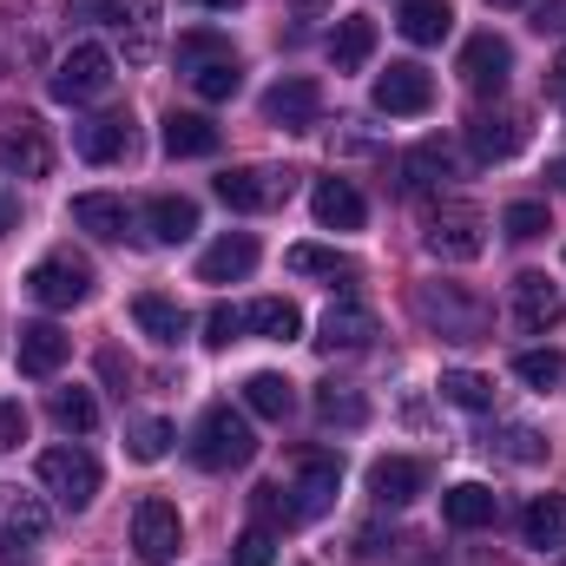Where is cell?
I'll return each mask as SVG.
<instances>
[{
    "label": "cell",
    "instance_id": "16",
    "mask_svg": "<svg viewBox=\"0 0 566 566\" xmlns=\"http://www.w3.org/2000/svg\"><path fill=\"white\" fill-rule=\"evenodd\" d=\"M73 151H80L86 165L126 158V151H133V119H126V113H93V119H80V126H73Z\"/></svg>",
    "mask_w": 566,
    "mask_h": 566
},
{
    "label": "cell",
    "instance_id": "8",
    "mask_svg": "<svg viewBox=\"0 0 566 566\" xmlns=\"http://www.w3.org/2000/svg\"><path fill=\"white\" fill-rule=\"evenodd\" d=\"M290 191H296V171H277V165H238L218 178V198L231 211H277Z\"/></svg>",
    "mask_w": 566,
    "mask_h": 566
},
{
    "label": "cell",
    "instance_id": "9",
    "mask_svg": "<svg viewBox=\"0 0 566 566\" xmlns=\"http://www.w3.org/2000/svg\"><path fill=\"white\" fill-rule=\"evenodd\" d=\"M133 547H139L145 566H171L185 554V521H178L171 501H139V514H133Z\"/></svg>",
    "mask_w": 566,
    "mask_h": 566
},
{
    "label": "cell",
    "instance_id": "7",
    "mask_svg": "<svg viewBox=\"0 0 566 566\" xmlns=\"http://www.w3.org/2000/svg\"><path fill=\"white\" fill-rule=\"evenodd\" d=\"M53 99L60 106H86V99H99V93H113V53L99 46V40H86V46H73L60 66H53Z\"/></svg>",
    "mask_w": 566,
    "mask_h": 566
},
{
    "label": "cell",
    "instance_id": "48",
    "mask_svg": "<svg viewBox=\"0 0 566 566\" xmlns=\"http://www.w3.org/2000/svg\"><path fill=\"white\" fill-rule=\"evenodd\" d=\"M507 454H514V461H541L547 448H541V434H527V428H507Z\"/></svg>",
    "mask_w": 566,
    "mask_h": 566
},
{
    "label": "cell",
    "instance_id": "1",
    "mask_svg": "<svg viewBox=\"0 0 566 566\" xmlns=\"http://www.w3.org/2000/svg\"><path fill=\"white\" fill-rule=\"evenodd\" d=\"M251 454H258L251 416H238L231 402H218V409H205V416H198V434H191V461H198L205 474H231V468H251Z\"/></svg>",
    "mask_w": 566,
    "mask_h": 566
},
{
    "label": "cell",
    "instance_id": "15",
    "mask_svg": "<svg viewBox=\"0 0 566 566\" xmlns=\"http://www.w3.org/2000/svg\"><path fill=\"white\" fill-rule=\"evenodd\" d=\"M316 113H323V86H316V80H277V86L264 93V119L283 126V133H310Z\"/></svg>",
    "mask_w": 566,
    "mask_h": 566
},
{
    "label": "cell",
    "instance_id": "38",
    "mask_svg": "<svg viewBox=\"0 0 566 566\" xmlns=\"http://www.w3.org/2000/svg\"><path fill=\"white\" fill-rule=\"evenodd\" d=\"M191 86H198V99H238V86H244V66H238V53H224V60L198 66V73H191Z\"/></svg>",
    "mask_w": 566,
    "mask_h": 566
},
{
    "label": "cell",
    "instance_id": "23",
    "mask_svg": "<svg viewBox=\"0 0 566 566\" xmlns=\"http://www.w3.org/2000/svg\"><path fill=\"white\" fill-rule=\"evenodd\" d=\"M133 323H139L151 343H165V349L185 343V329H191V316H185L178 296H165V290H139V296H133Z\"/></svg>",
    "mask_w": 566,
    "mask_h": 566
},
{
    "label": "cell",
    "instance_id": "19",
    "mask_svg": "<svg viewBox=\"0 0 566 566\" xmlns=\"http://www.w3.org/2000/svg\"><path fill=\"white\" fill-rule=\"evenodd\" d=\"M494 514H501V494H494L488 481H454V488L441 494V521H448L454 534H474V527H494Z\"/></svg>",
    "mask_w": 566,
    "mask_h": 566
},
{
    "label": "cell",
    "instance_id": "53",
    "mask_svg": "<svg viewBox=\"0 0 566 566\" xmlns=\"http://www.w3.org/2000/svg\"><path fill=\"white\" fill-rule=\"evenodd\" d=\"M547 178H554V185L566 191V158H554V165H547Z\"/></svg>",
    "mask_w": 566,
    "mask_h": 566
},
{
    "label": "cell",
    "instance_id": "14",
    "mask_svg": "<svg viewBox=\"0 0 566 566\" xmlns=\"http://www.w3.org/2000/svg\"><path fill=\"white\" fill-rule=\"evenodd\" d=\"M13 356H20V376H60V363L73 356V336L60 329V323H20V343H13Z\"/></svg>",
    "mask_w": 566,
    "mask_h": 566
},
{
    "label": "cell",
    "instance_id": "33",
    "mask_svg": "<svg viewBox=\"0 0 566 566\" xmlns=\"http://www.w3.org/2000/svg\"><path fill=\"white\" fill-rule=\"evenodd\" d=\"M316 422L323 428H363L369 422L363 389H349V382H323V389H316Z\"/></svg>",
    "mask_w": 566,
    "mask_h": 566
},
{
    "label": "cell",
    "instance_id": "4",
    "mask_svg": "<svg viewBox=\"0 0 566 566\" xmlns=\"http://www.w3.org/2000/svg\"><path fill=\"white\" fill-rule=\"evenodd\" d=\"M40 488H46L60 507L80 514V507H93V494H99V461H93L86 448H73V441H66V448H46V454H40Z\"/></svg>",
    "mask_w": 566,
    "mask_h": 566
},
{
    "label": "cell",
    "instance_id": "40",
    "mask_svg": "<svg viewBox=\"0 0 566 566\" xmlns=\"http://www.w3.org/2000/svg\"><path fill=\"white\" fill-rule=\"evenodd\" d=\"M0 527L20 534V541H40V534H46V507H40L33 494H7V501H0Z\"/></svg>",
    "mask_w": 566,
    "mask_h": 566
},
{
    "label": "cell",
    "instance_id": "12",
    "mask_svg": "<svg viewBox=\"0 0 566 566\" xmlns=\"http://www.w3.org/2000/svg\"><path fill=\"white\" fill-rule=\"evenodd\" d=\"M336 488H343V461L336 454H303V474L290 488V514L296 521H316L336 507Z\"/></svg>",
    "mask_w": 566,
    "mask_h": 566
},
{
    "label": "cell",
    "instance_id": "26",
    "mask_svg": "<svg viewBox=\"0 0 566 566\" xmlns=\"http://www.w3.org/2000/svg\"><path fill=\"white\" fill-rule=\"evenodd\" d=\"M369 53H376V20H369V13H343L336 33H329V60H336V73L369 66Z\"/></svg>",
    "mask_w": 566,
    "mask_h": 566
},
{
    "label": "cell",
    "instance_id": "11",
    "mask_svg": "<svg viewBox=\"0 0 566 566\" xmlns=\"http://www.w3.org/2000/svg\"><path fill=\"white\" fill-rule=\"evenodd\" d=\"M507 296H514V323H521L527 336H547V329H560L566 296H560V283L547 277V271H521Z\"/></svg>",
    "mask_w": 566,
    "mask_h": 566
},
{
    "label": "cell",
    "instance_id": "46",
    "mask_svg": "<svg viewBox=\"0 0 566 566\" xmlns=\"http://www.w3.org/2000/svg\"><path fill=\"white\" fill-rule=\"evenodd\" d=\"M251 507H258V521H264V527H290V521H296V514H290V488H283V481H264V488H258V494H251Z\"/></svg>",
    "mask_w": 566,
    "mask_h": 566
},
{
    "label": "cell",
    "instance_id": "3",
    "mask_svg": "<svg viewBox=\"0 0 566 566\" xmlns=\"http://www.w3.org/2000/svg\"><path fill=\"white\" fill-rule=\"evenodd\" d=\"M27 290H33V303H46V310H80V303L93 296V264H86L80 251H46V258L27 271Z\"/></svg>",
    "mask_w": 566,
    "mask_h": 566
},
{
    "label": "cell",
    "instance_id": "22",
    "mask_svg": "<svg viewBox=\"0 0 566 566\" xmlns=\"http://www.w3.org/2000/svg\"><path fill=\"white\" fill-rule=\"evenodd\" d=\"M369 336H376V310H363V303H329L323 310V329H316V349H369Z\"/></svg>",
    "mask_w": 566,
    "mask_h": 566
},
{
    "label": "cell",
    "instance_id": "2",
    "mask_svg": "<svg viewBox=\"0 0 566 566\" xmlns=\"http://www.w3.org/2000/svg\"><path fill=\"white\" fill-rule=\"evenodd\" d=\"M416 316L428 329H441L448 343H481V329H488V303L468 296L461 283H422L416 290Z\"/></svg>",
    "mask_w": 566,
    "mask_h": 566
},
{
    "label": "cell",
    "instance_id": "49",
    "mask_svg": "<svg viewBox=\"0 0 566 566\" xmlns=\"http://www.w3.org/2000/svg\"><path fill=\"white\" fill-rule=\"evenodd\" d=\"M0 554H7V560H13V554H27V541H20V534H7V527H0Z\"/></svg>",
    "mask_w": 566,
    "mask_h": 566
},
{
    "label": "cell",
    "instance_id": "25",
    "mask_svg": "<svg viewBox=\"0 0 566 566\" xmlns=\"http://www.w3.org/2000/svg\"><path fill=\"white\" fill-rule=\"evenodd\" d=\"M521 541H527L534 554H560L566 547V501L560 494L527 501V514H521Z\"/></svg>",
    "mask_w": 566,
    "mask_h": 566
},
{
    "label": "cell",
    "instance_id": "41",
    "mask_svg": "<svg viewBox=\"0 0 566 566\" xmlns=\"http://www.w3.org/2000/svg\"><path fill=\"white\" fill-rule=\"evenodd\" d=\"M501 231H507L514 244H534V238L547 231V205H534V198H514V205L501 211Z\"/></svg>",
    "mask_w": 566,
    "mask_h": 566
},
{
    "label": "cell",
    "instance_id": "10",
    "mask_svg": "<svg viewBox=\"0 0 566 566\" xmlns=\"http://www.w3.org/2000/svg\"><path fill=\"white\" fill-rule=\"evenodd\" d=\"M434 106V80H428V66L416 60H396L389 73H376V113H389V119H416Z\"/></svg>",
    "mask_w": 566,
    "mask_h": 566
},
{
    "label": "cell",
    "instance_id": "31",
    "mask_svg": "<svg viewBox=\"0 0 566 566\" xmlns=\"http://www.w3.org/2000/svg\"><path fill=\"white\" fill-rule=\"evenodd\" d=\"M244 409H251V416H264V422H283V416L296 409V382L277 376V369H258V376L244 382Z\"/></svg>",
    "mask_w": 566,
    "mask_h": 566
},
{
    "label": "cell",
    "instance_id": "21",
    "mask_svg": "<svg viewBox=\"0 0 566 566\" xmlns=\"http://www.w3.org/2000/svg\"><path fill=\"white\" fill-rule=\"evenodd\" d=\"M251 271H258V238L251 231H231L198 258V283H244Z\"/></svg>",
    "mask_w": 566,
    "mask_h": 566
},
{
    "label": "cell",
    "instance_id": "17",
    "mask_svg": "<svg viewBox=\"0 0 566 566\" xmlns=\"http://www.w3.org/2000/svg\"><path fill=\"white\" fill-rule=\"evenodd\" d=\"M369 494L382 507H409L416 494H428V461H416V454H382L369 468Z\"/></svg>",
    "mask_w": 566,
    "mask_h": 566
},
{
    "label": "cell",
    "instance_id": "42",
    "mask_svg": "<svg viewBox=\"0 0 566 566\" xmlns=\"http://www.w3.org/2000/svg\"><path fill=\"white\" fill-rule=\"evenodd\" d=\"M231 560H238V566H271V560H277V527H264V521H258V527H244V534L231 541Z\"/></svg>",
    "mask_w": 566,
    "mask_h": 566
},
{
    "label": "cell",
    "instance_id": "45",
    "mask_svg": "<svg viewBox=\"0 0 566 566\" xmlns=\"http://www.w3.org/2000/svg\"><path fill=\"white\" fill-rule=\"evenodd\" d=\"M238 336H244V310H231V303H218V310L205 316V343H211V349H231Z\"/></svg>",
    "mask_w": 566,
    "mask_h": 566
},
{
    "label": "cell",
    "instance_id": "6",
    "mask_svg": "<svg viewBox=\"0 0 566 566\" xmlns=\"http://www.w3.org/2000/svg\"><path fill=\"white\" fill-rule=\"evenodd\" d=\"M422 244H428V258L468 264V258H481V251H488V218H481L474 205H441V211H428Z\"/></svg>",
    "mask_w": 566,
    "mask_h": 566
},
{
    "label": "cell",
    "instance_id": "55",
    "mask_svg": "<svg viewBox=\"0 0 566 566\" xmlns=\"http://www.w3.org/2000/svg\"><path fill=\"white\" fill-rule=\"evenodd\" d=\"M296 7H323V0H296Z\"/></svg>",
    "mask_w": 566,
    "mask_h": 566
},
{
    "label": "cell",
    "instance_id": "34",
    "mask_svg": "<svg viewBox=\"0 0 566 566\" xmlns=\"http://www.w3.org/2000/svg\"><path fill=\"white\" fill-rule=\"evenodd\" d=\"M231 53V40L224 33H211V27H191V33H178V46H171V60H178V73L191 80L198 66H211V60H224Z\"/></svg>",
    "mask_w": 566,
    "mask_h": 566
},
{
    "label": "cell",
    "instance_id": "32",
    "mask_svg": "<svg viewBox=\"0 0 566 566\" xmlns=\"http://www.w3.org/2000/svg\"><path fill=\"white\" fill-rule=\"evenodd\" d=\"M402 191H428V185H441V178H454V151L441 139H428V145H416V151H402Z\"/></svg>",
    "mask_w": 566,
    "mask_h": 566
},
{
    "label": "cell",
    "instance_id": "28",
    "mask_svg": "<svg viewBox=\"0 0 566 566\" xmlns=\"http://www.w3.org/2000/svg\"><path fill=\"white\" fill-rule=\"evenodd\" d=\"M165 151L171 158H211L218 151V126L205 119V113H165Z\"/></svg>",
    "mask_w": 566,
    "mask_h": 566
},
{
    "label": "cell",
    "instance_id": "37",
    "mask_svg": "<svg viewBox=\"0 0 566 566\" xmlns=\"http://www.w3.org/2000/svg\"><path fill=\"white\" fill-rule=\"evenodd\" d=\"M514 376H521L527 389H560L566 382V356L560 349H521V356H514Z\"/></svg>",
    "mask_w": 566,
    "mask_h": 566
},
{
    "label": "cell",
    "instance_id": "27",
    "mask_svg": "<svg viewBox=\"0 0 566 566\" xmlns=\"http://www.w3.org/2000/svg\"><path fill=\"white\" fill-rule=\"evenodd\" d=\"M402 40L409 46H441L448 33H454V7L448 0H402Z\"/></svg>",
    "mask_w": 566,
    "mask_h": 566
},
{
    "label": "cell",
    "instance_id": "36",
    "mask_svg": "<svg viewBox=\"0 0 566 566\" xmlns=\"http://www.w3.org/2000/svg\"><path fill=\"white\" fill-rule=\"evenodd\" d=\"M53 422L66 428V434H93L99 428V402H93V389H53Z\"/></svg>",
    "mask_w": 566,
    "mask_h": 566
},
{
    "label": "cell",
    "instance_id": "54",
    "mask_svg": "<svg viewBox=\"0 0 566 566\" xmlns=\"http://www.w3.org/2000/svg\"><path fill=\"white\" fill-rule=\"evenodd\" d=\"M488 7H527V0H488Z\"/></svg>",
    "mask_w": 566,
    "mask_h": 566
},
{
    "label": "cell",
    "instance_id": "52",
    "mask_svg": "<svg viewBox=\"0 0 566 566\" xmlns=\"http://www.w3.org/2000/svg\"><path fill=\"white\" fill-rule=\"evenodd\" d=\"M191 7H218V13H238L244 0H191Z\"/></svg>",
    "mask_w": 566,
    "mask_h": 566
},
{
    "label": "cell",
    "instance_id": "39",
    "mask_svg": "<svg viewBox=\"0 0 566 566\" xmlns=\"http://www.w3.org/2000/svg\"><path fill=\"white\" fill-rule=\"evenodd\" d=\"M441 402H454V409H488V402H494V382L474 376V369H448V376H441Z\"/></svg>",
    "mask_w": 566,
    "mask_h": 566
},
{
    "label": "cell",
    "instance_id": "47",
    "mask_svg": "<svg viewBox=\"0 0 566 566\" xmlns=\"http://www.w3.org/2000/svg\"><path fill=\"white\" fill-rule=\"evenodd\" d=\"M27 441V409L20 402H0V454H13Z\"/></svg>",
    "mask_w": 566,
    "mask_h": 566
},
{
    "label": "cell",
    "instance_id": "13",
    "mask_svg": "<svg viewBox=\"0 0 566 566\" xmlns=\"http://www.w3.org/2000/svg\"><path fill=\"white\" fill-rule=\"evenodd\" d=\"M507 73H514V46H507L501 33H474V40L461 46V80H468V93H501Z\"/></svg>",
    "mask_w": 566,
    "mask_h": 566
},
{
    "label": "cell",
    "instance_id": "29",
    "mask_svg": "<svg viewBox=\"0 0 566 566\" xmlns=\"http://www.w3.org/2000/svg\"><path fill=\"white\" fill-rule=\"evenodd\" d=\"M198 231V205L191 198H151L145 205V238L151 244H185Z\"/></svg>",
    "mask_w": 566,
    "mask_h": 566
},
{
    "label": "cell",
    "instance_id": "30",
    "mask_svg": "<svg viewBox=\"0 0 566 566\" xmlns=\"http://www.w3.org/2000/svg\"><path fill=\"white\" fill-rule=\"evenodd\" d=\"M244 329H258V336H271V343H296V336H303V310H296L290 296H258V303L244 310Z\"/></svg>",
    "mask_w": 566,
    "mask_h": 566
},
{
    "label": "cell",
    "instance_id": "50",
    "mask_svg": "<svg viewBox=\"0 0 566 566\" xmlns=\"http://www.w3.org/2000/svg\"><path fill=\"white\" fill-rule=\"evenodd\" d=\"M13 218H20V211H13V198H7V191H0V238H7V231H13Z\"/></svg>",
    "mask_w": 566,
    "mask_h": 566
},
{
    "label": "cell",
    "instance_id": "51",
    "mask_svg": "<svg viewBox=\"0 0 566 566\" xmlns=\"http://www.w3.org/2000/svg\"><path fill=\"white\" fill-rule=\"evenodd\" d=\"M547 86H554V93H566V46H560V60H554V73H547Z\"/></svg>",
    "mask_w": 566,
    "mask_h": 566
},
{
    "label": "cell",
    "instance_id": "35",
    "mask_svg": "<svg viewBox=\"0 0 566 566\" xmlns=\"http://www.w3.org/2000/svg\"><path fill=\"white\" fill-rule=\"evenodd\" d=\"M296 277H356V264L343 258V251H329V244H290V258H283Z\"/></svg>",
    "mask_w": 566,
    "mask_h": 566
},
{
    "label": "cell",
    "instance_id": "24",
    "mask_svg": "<svg viewBox=\"0 0 566 566\" xmlns=\"http://www.w3.org/2000/svg\"><path fill=\"white\" fill-rule=\"evenodd\" d=\"M468 145H474V158L501 165V158H514V151L527 145V126H521L514 113H481V119L468 126Z\"/></svg>",
    "mask_w": 566,
    "mask_h": 566
},
{
    "label": "cell",
    "instance_id": "5",
    "mask_svg": "<svg viewBox=\"0 0 566 566\" xmlns=\"http://www.w3.org/2000/svg\"><path fill=\"white\" fill-rule=\"evenodd\" d=\"M0 171H13V178H46L53 171L46 126L20 106H0Z\"/></svg>",
    "mask_w": 566,
    "mask_h": 566
},
{
    "label": "cell",
    "instance_id": "20",
    "mask_svg": "<svg viewBox=\"0 0 566 566\" xmlns=\"http://www.w3.org/2000/svg\"><path fill=\"white\" fill-rule=\"evenodd\" d=\"M310 211H316L323 231H363V218H369V205H363V191L349 178H323L310 191Z\"/></svg>",
    "mask_w": 566,
    "mask_h": 566
},
{
    "label": "cell",
    "instance_id": "44",
    "mask_svg": "<svg viewBox=\"0 0 566 566\" xmlns=\"http://www.w3.org/2000/svg\"><path fill=\"white\" fill-rule=\"evenodd\" d=\"M151 0H66V13H80V20H106V27H126L133 13H145ZM139 27V20H133Z\"/></svg>",
    "mask_w": 566,
    "mask_h": 566
},
{
    "label": "cell",
    "instance_id": "18",
    "mask_svg": "<svg viewBox=\"0 0 566 566\" xmlns=\"http://www.w3.org/2000/svg\"><path fill=\"white\" fill-rule=\"evenodd\" d=\"M73 224L80 231H93V238H106V244H119V238H133V205L126 198H113V191H80L73 198Z\"/></svg>",
    "mask_w": 566,
    "mask_h": 566
},
{
    "label": "cell",
    "instance_id": "43",
    "mask_svg": "<svg viewBox=\"0 0 566 566\" xmlns=\"http://www.w3.org/2000/svg\"><path fill=\"white\" fill-rule=\"evenodd\" d=\"M165 448H171V422H158V416L133 422V434H126V454L133 461H165Z\"/></svg>",
    "mask_w": 566,
    "mask_h": 566
}]
</instances>
